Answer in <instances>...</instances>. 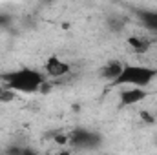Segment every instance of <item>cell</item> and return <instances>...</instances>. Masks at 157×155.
<instances>
[{"mask_svg":"<svg viewBox=\"0 0 157 155\" xmlns=\"http://www.w3.org/2000/svg\"><path fill=\"white\" fill-rule=\"evenodd\" d=\"M44 73L46 77H51V78H59V77H64L70 73V64L60 60L59 57H49L44 64Z\"/></svg>","mask_w":157,"mask_h":155,"instance_id":"obj_4","label":"cell"},{"mask_svg":"<svg viewBox=\"0 0 157 155\" xmlns=\"http://www.w3.org/2000/svg\"><path fill=\"white\" fill-rule=\"evenodd\" d=\"M141 119L144 120V122H148V124H154L155 122V119L152 113H148V112H141Z\"/></svg>","mask_w":157,"mask_h":155,"instance_id":"obj_9","label":"cell"},{"mask_svg":"<svg viewBox=\"0 0 157 155\" xmlns=\"http://www.w3.org/2000/svg\"><path fill=\"white\" fill-rule=\"evenodd\" d=\"M2 80L15 93H35V91H40L42 84L46 82V77L37 70L22 68V70L2 75Z\"/></svg>","mask_w":157,"mask_h":155,"instance_id":"obj_1","label":"cell"},{"mask_svg":"<svg viewBox=\"0 0 157 155\" xmlns=\"http://www.w3.org/2000/svg\"><path fill=\"white\" fill-rule=\"evenodd\" d=\"M157 77V70L154 68H146V66H132V64H124V70L121 73V77L113 82V86H133V88H146L154 78Z\"/></svg>","mask_w":157,"mask_h":155,"instance_id":"obj_2","label":"cell"},{"mask_svg":"<svg viewBox=\"0 0 157 155\" xmlns=\"http://www.w3.org/2000/svg\"><path fill=\"white\" fill-rule=\"evenodd\" d=\"M15 99H17V93L13 89H9L7 86H0V104L13 102Z\"/></svg>","mask_w":157,"mask_h":155,"instance_id":"obj_8","label":"cell"},{"mask_svg":"<svg viewBox=\"0 0 157 155\" xmlns=\"http://www.w3.org/2000/svg\"><path fill=\"white\" fill-rule=\"evenodd\" d=\"M101 142V137L95 131L88 130H75L70 133V144L75 148H95Z\"/></svg>","mask_w":157,"mask_h":155,"instance_id":"obj_3","label":"cell"},{"mask_svg":"<svg viewBox=\"0 0 157 155\" xmlns=\"http://www.w3.org/2000/svg\"><path fill=\"white\" fill-rule=\"evenodd\" d=\"M148 97V91L143 89V88H128V89H122L121 91V104L122 106H133L141 100H144Z\"/></svg>","mask_w":157,"mask_h":155,"instance_id":"obj_6","label":"cell"},{"mask_svg":"<svg viewBox=\"0 0 157 155\" xmlns=\"http://www.w3.org/2000/svg\"><path fill=\"white\" fill-rule=\"evenodd\" d=\"M126 42H128L130 49L133 53H137V55H144L152 47V40L148 39V37H144V35H132Z\"/></svg>","mask_w":157,"mask_h":155,"instance_id":"obj_7","label":"cell"},{"mask_svg":"<svg viewBox=\"0 0 157 155\" xmlns=\"http://www.w3.org/2000/svg\"><path fill=\"white\" fill-rule=\"evenodd\" d=\"M7 22V17H4V15H0V26H4Z\"/></svg>","mask_w":157,"mask_h":155,"instance_id":"obj_10","label":"cell"},{"mask_svg":"<svg viewBox=\"0 0 157 155\" xmlns=\"http://www.w3.org/2000/svg\"><path fill=\"white\" fill-rule=\"evenodd\" d=\"M60 155H71V153H70V152H62Z\"/></svg>","mask_w":157,"mask_h":155,"instance_id":"obj_11","label":"cell"},{"mask_svg":"<svg viewBox=\"0 0 157 155\" xmlns=\"http://www.w3.org/2000/svg\"><path fill=\"white\" fill-rule=\"evenodd\" d=\"M122 70H124V64H122L121 60H110L108 64H104V66L99 70V77L102 78V80H108L110 84H113V82L121 77Z\"/></svg>","mask_w":157,"mask_h":155,"instance_id":"obj_5","label":"cell"}]
</instances>
